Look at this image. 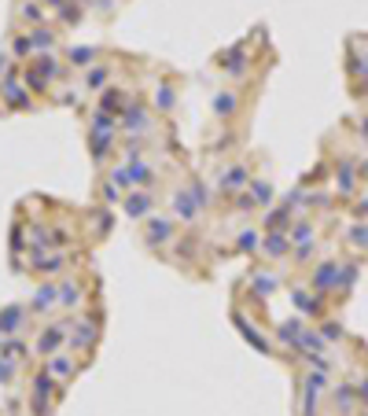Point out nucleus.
Segmentation results:
<instances>
[{"label":"nucleus","mask_w":368,"mask_h":416,"mask_svg":"<svg viewBox=\"0 0 368 416\" xmlns=\"http://www.w3.org/2000/svg\"><path fill=\"white\" fill-rule=\"evenodd\" d=\"M177 236V217L174 214H151L148 221H144V243L148 247H166V243H174Z\"/></svg>","instance_id":"f257e3e1"},{"label":"nucleus","mask_w":368,"mask_h":416,"mask_svg":"<svg viewBox=\"0 0 368 416\" xmlns=\"http://www.w3.org/2000/svg\"><path fill=\"white\" fill-rule=\"evenodd\" d=\"M151 206H159V192H151V188H133L129 196H122V210L129 217H144V221H148Z\"/></svg>","instance_id":"f03ea898"},{"label":"nucleus","mask_w":368,"mask_h":416,"mask_svg":"<svg viewBox=\"0 0 368 416\" xmlns=\"http://www.w3.org/2000/svg\"><path fill=\"white\" fill-rule=\"evenodd\" d=\"M63 343H70V328H63V324H48V328L37 332L33 350H37L41 357H52V354H59Z\"/></svg>","instance_id":"7ed1b4c3"},{"label":"nucleus","mask_w":368,"mask_h":416,"mask_svg":"<svg viewBox=\"0 0 368 416\" xmlns=\"http://www.w3.org/2000/svg\"><path fill=\"white\" fill-rule=\"evenodd\" d=\"M96 339H100V328H96V321H89V317H77L74 321V328H70V346H77V350H89L96 346Z\"/></svg>","instance_id":"20e7f679"},{"label":"nucleus","mask_w":368,"mask_h":416,"mask_svg":"<svg viewBox=\"0 0 368 416\" xmlns=\"http://www.w3.org/2000/svg\"><path fill=\"white\" fill-rule=\"evenodd\" d=\"M111 82V63H92V67L85 70V88H89V93H96V88L100 85H107Z\"/></svg>","instance_id":"39448f33"},{"label":"nucleus","mask_w":368,"mask_h":416,"mask_svg":"<svg viewBox=\"0 0 368 416\" xmlns=\"http://www.w3.org/2000/svg\"><path fill=\"white\" fill-rule=\"evenodd\" d=\"M291 236H287V232H269V236H266V243H261V251H266L269 258H280V254H287V251H291Z\"/></svg>","instance_id":"423d86ee"},{"label":"nucleus","mask_w":368,"mask_h":416,"mask_svg":"<svg viewBox=\"0 0 368 416\" xmlns=\"http://www.w3.org/2000/svg\"><path fill=\"white\" fill-rule=\"evenodd\" d=\"M232 111H236V88H225V93H217V96H214V114L229 118Z\"/></svg>","instance_id":"0eeeda50"},{"label":"nucleus","mask_w":368,"mask_h":416,"mask_svg":"<svg viewBox=\"0 0 368 416\" xmlns=\"http://www.w3.org/2000/svg\"><path fill=\"white\" fill-rule=\"evenodd\" d=\"M353 243H358L361 251L368 247V225H358V229H353Z\"/></svg>","instance_id":"6e6552de"},{"label":"nucleus","mask_w":368,"mask_h":416,"mask_svg":"<svg viewBox=\"0 0 368 416\" xmlns=\"http://www.w3.org/2000/svg\"><path fill=\"white\" fill-rule=\"evenodd\" d=\"M361 206H365V210H361V217H368V199H365V203H361Z\"/></svg>","instance_id":"1a4fd4ad"}]
</instances>
